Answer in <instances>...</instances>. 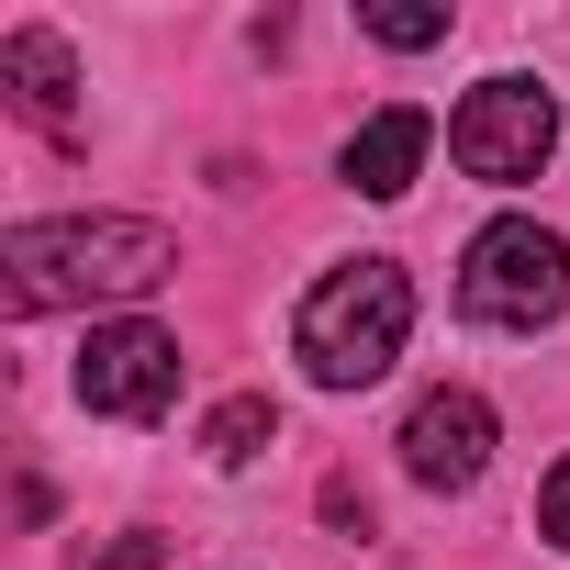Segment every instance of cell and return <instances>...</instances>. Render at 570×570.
Returning <instances> with one entry per match:
<instances>
[{
  "mask_svg": "<svg viewBox=\"0 0 570 570\" xmlns=\"http://www.w3.org/2000/svg\"><path fill=\"white\" fill-rule=\"evenodd\" d=\"M179 279V235L146 213H68V224H12L0 235V314L35 325L68 303H146Z\"/></svg>",
  "mask_w": 570,
  "mask_h": 570,
  "instance_id": "1",
  "label": "cell"
},
{
  "mask_svg": "<svg viewBox=\"0 0 570 570\" xmlns=\"http://www.w3.org/2000/svg\"><path fill=\"white\" fill-rule=\"evenodd\" d=\"M403 336H414V279H403L392 257L325 268L314 292H303V314H292V358H303L325 392H370V381L403 358Z\"/></svg>",
  "mask_w": 570,
  "mask_h": 570,
  "instance_id": "2",
  "label": "cell"
},
{
  "mask_svg": "<svg viewBox=\"0 0 570 570\" xmlns=\"http://www.w3.org/2000/svg\"><path fill=\"white\" fill-rule=\"evenodd\" d=\"M559 303H570V246H559L548 224L503 213V224L470 235V257H459V314H470V325L537 336V325H559Z\"/></svg>",
  "mask_w": 570,
  "mask_h": 570,
  "instance_id": "3",
  "label": "cell"
},
{
  "mask_svg": "<svg viewBox=\"0 0 570 570\" xmlns=\"http://www.w3.org/2000/svg\"><path fill=\"white\" fill-rule=\"evenodd\" d=\"M548 146H559V101H548L537 79H481V90L448 112V157H459L470 179H492V190L537 179Z\"/></svg>",
  "mask_w": 570,
  "mask_h": 570,
  "instance_id": "4",
  "label": "cell"
},
{
  "mask_svg": "<svg viewBox=\"0 0 570 570\" xmlns=\"http://www.w3.org/2000/svg\"><path fill=\"white\" fill-rule=\"evenodd\" d=\"M79 403L90 414H112V425H146V414H168L179 403V336L168 325H90V347H79Z\"/></svg>",
  "mask_w": 570,
  "mask_h": 570,
  "instance_id": "5",
  "label": "cell"
},
{
  "mask_svg": "<svg viewBox=\"0 0 570 570\" xmlns=\"http://www.w3.org/2000/svg\"><path fill=\"white\" fill-rule=\"evenodd\" d=\"M403 470L425 481V492H470L481 470H492V403L481 392H425L414 414H403Z\"/></svg>",
  "mask_w": 570,
  "mask_h": 570,
  "instance_id": "6",
  "label": "cell"
},
{
  "mask_svg": "<svg viewBox=\"0 0 570 570\" xmlns=\"http://www.w3.org/2000/svg\"><path fill=\"white\" fill-rule=\"evenodd\" d=\"M0 90H12V112H23V124L68 135V124H79V57H68V35L12 23V35H0Z\"/></svg>",
  "mask_w": 570,
  "mask_h": 570,
  "instance_id": "7",
  "label": "cell"
},
{
  "mask_svg": "<svg viewBox=\"0 0 570 570\" xmlns=\"http://www.w3.org/2000/svg\"><path fill=\"white\" fill-rule=\"evenodd\" d=\"M425 146H436V124H425L414 101H392V112H370V124L347 135V179H358L370 202H403L414 168H425Z\"/></svg>",
  "mask_w": 570,
  "mask_h": 570,
  "instance_id": "8",
  "label": "cell"
},
{
  "mask_svg": "<svg viewBox=\"0 0 570 570\" xmlns=\"http://www.w3.org/2000/svg\"><path fill=\"white\" fill-rule=\"evenodd\" d=\"M268 436H279L268 392H235V403H213V414H202V459H213V470H246Z\"/></svg>",
  "mask_w": 570,
  "mask_h": 570,
  "instance_id": "9",
  "label": "cell"
},
{
  "mask_svg": "<svg viewBox=\"0 0 570 570\" xmlns=\"http://www.w3.org/2000/svg\"><path fill=\"white\" fill-rule=\"evenodd\" d=\"M392 57H425V46H448V12H425V0H381V12H358Z\"/></svg>",
  "mask_w": 570,
  "mask_h": 570,
  "instance_id": "10",
  "label": "cell"
},
{
  "mask_svg": "<svg viewBox=\"0 0 570 570\" xmlns=\"http://www.w3.org/2000/svg\"><path fill=\"white\" fill-rule=\"evenodd\" d=\"M90 570H168V537H157V525H135V537H112Z\"/></svg>",
  "mask_w": 570,
  "mask_h": 570,
  "instance_id": "11",
  "label": "cell"
},
{
  "mask_svg": "<svg viewBox=\"0 0 570 570\" xmlns=\"http://www.w3.org/2000/svg\"><path fill=\"white\" fill-rule=\"evenodd\" d=\"M537 537H548V548H570V459L537 481Z\"/></svg>",
  "mask_w": 570,
  "mask_h": 570,
  "instance_id": "12",
  "label": "cell"
}]
</instances>
